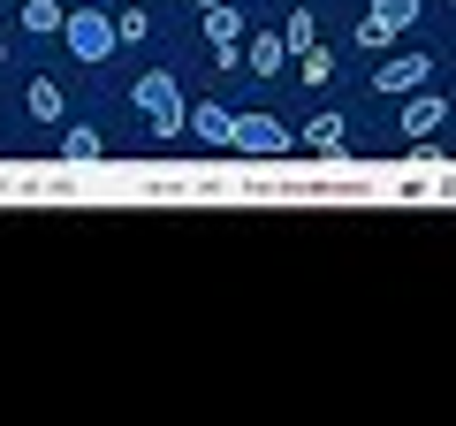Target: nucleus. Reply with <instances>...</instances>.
I'll return each mask as SVG.
<instances>
[{
    "label": "nucleus",
    "instance_id": "obj_17",
    "mask_svg": "<svg viewBox=\"0 0 456 426\" xmlns=\"http://www.w3.org/2000/svg\"><path fill=\"white\" fill-rule=\"evenodd\" d=\"M191 8H213V0H191Z\"/></svg>",
    "mask_w": 456,
    "mask_h": 426
},
{
    "label": "nucleus",
    "instance_id": "obj_5",
    "mask_svg": "<svg viewBox=\"0 0 456 426\" xmlns=\"http://www.w3.org/2000/svg\"><path fill=\"white\" fill-rule=\"evenodd\" d=\"M419 84H434V53L403 46V53H380V61H373V92L403 99V92H419Z\"/></svg>",
    "mask_w": 456,
    "mask_h": 426
},
{
    "label": "nucleus",
    "instance_id": "obj_14",
    "mask_svg": "<svg viewBox=\"0 0 456 426\" xmlns=\"http://www.w3.org/2000/svg\"><path fill=\"white\" fill-rule=\"evenodd\" d=\"M281 46H289V61H297L305 46H320V31H312V16H305V8H297V16L281 23Z\"/></svg>",
    "mask_w": 456,
    "mask_h": 426
},
{
    "label": "nucleus",
    "instance_id": "obj_6",
    "mask_svg": "<svg viewBox=\"0 0 456 426\" xmlns=\"http://www.w3.org/2000/svg\"><path fill=\"white\" fill-rule=\"evenodd\" d=\"M441 122H449V99L434 92V84H419V92H403V137L419 145V137H434Z\"/></svg>",
    "mask_w": 456,
    "mask_h": 426
},
{
    "label": "nucleus",
    "instance_id": "obj_1",
    "mask_svg": "<svg viewBox=\"0 0 456 426\" xmlns=\"http://www.w3.org/2000/svg\"><path fill=\"white\" fill-rule=\"evenodd\" d=\"M130 107L152 122V137H175L183 130V84L167 77V69H145V77L130 84Z\"/></svg>",
    "mask_w": 456,
    "mask_h": 426
},
{
    "label": "nucleus",
    "instance_id": "obj_16",
    "mask_svg": "<svg viewBox=\"0 0 456 426\" xmlns=\"http://www.w3.org/2000/svg\"><path fill=\"white\" fill-rule=\"evenodd\" d=\"M0 69H8V38H0Z\"/></svg>",
    "mask_w": 456,
    "mask_h": 426
},
{
    "label": "nucleus",
    "instance_id": "obj_13",
    "mask_svg": "<svg viewBox=\"0 0 456 426\" xmlns=\"http://www.w3.org/2000/svg\"><path fill=\"white\" fill-rule=\"evenodd\" d=\"M99 152H107V145H99V130H84V122H69V130H61V160H99Z\"/></svg>",
    "mask_w": 456,
    "mask_h": 426
},
{
    "label": "nucleus",
    "instance_id": "obj_12",
    "mask_svg": "<svg viewBox=\"0 0 456 426\" xmlns=\"http://www.w3.org/2000/svg\"><path fill=\"white\" fill-rule=\"evenodd\" d=\"M61 16H69V8H61V0H23V31H31V38H53V31H61Z\"/></svg>",
    "mask_w": 456,
    "mask_h": 426
},
{
    "label": "nucleus",
    "instance_id": "obj_9",
    "mask_svg": "<svg viewBox=\"0 0 456 426\" xmlns=\"http://www.w3.org/2000/svg\"><path fill=\"white\" fill-rule=\"evenodd\" d=\"M23 107H31V122H61V115H69V99H61V84H53V77H31V84H23Z\"/></svg>",
    "mask_w": 456,
    "mask_h": 426
},
{
    "label": "nucleus",
    "instance_id": "obj_8",
    "mask_svg": "<svg viewBox=\"0 0 456 426\" xmlns=\"http://www.w3.org/2000/svg\"><path fill=\"white\" fill-rule=\"evenodd\" d=\"M244 69H251V77H281V69H289L281 31H251V38H244Z\"/></svg>",
    "mask_w": 456,
    "mask_h": 426
},
{
    "label": "nucleus",
    "instance_id": "obj_11",
    "mask_svg": "<svg viewBox=\"0 0 456 426\" xmlns=\"http://www.w3.org/2000/svg\"><path fill=\"white\" fill-rule=\"evenodd\" d=\"M297 84H305V92H327V84H335V53L305 46V53H297Z\"/></svg>",
    "mask_w": 456,
    "mask_h": 426
},
{
    "label": "nucleus",
    "instance_id": "obj_3",
    "mask_svg": "<svg viewBox=\"0 0 456 426\" xmlns=\"http://www.w3.org/2000/svg\"><path fill=\"white\" fill-rule=\"evenodd\" d=\"M61 38H69L77 61H114V46H122V38H114V16H99V8H69Z\"/></svg>",
    "mask_w": 456,
    "mask_h": 426
},
{
    "label": "nucleus",
    "instance_id": "obj_2",
    "mask_svg": "<svg viewBox=\"0 0 456 426\" xmlns=\"http://www.w3.org/2000/svg\"><path fill=\"white\" fill-rule=\"evenodd\" d=\"M419 8H426V0H373V8L358 16V46H365V53H388L395 38L419 23Z\"/></svg>",
    "mask_w": 456,
    "mask_h": 426
},
{
    "label": "nucleus",
    "instance_id": "obj_15",
    "mask_svg": "<svg viewBox=\"0 0 456 426\" xmlns=\"http://www.w3.org/2000/svg\"><path fill=\"white\" fill-rule=\"evenodd\" d=\"M145 31H152V16H145V8H122V16H114V38H122V46H137Z\"/></svg>",
    "mask_w": 456,
    "mask_h": 426
},
{
    "label": "nucleus",
    "instance_id": "obj_4",
    "mask_svg": "<svg viewBox=\"0 0 456 426\" xmlns=\"http://www.w3.org/2000/svg\"><path fill=\"white\" fill-rule=\"evenodd\" d=\"M228 152L281 160V152H297V130H281V115H236V130H228Z\"/></svg>",
    "mask_w": 456,
    "mask_h": 426
},
{
    "label": "nucleus",
    "instance_id": "obj_7",
    "mask_svg": "<svg viewBox=\"0 0 456 426\" xmlns=\"http://www.w3.org/2000/svg\"><path fill=\"white\" fill-rule=\"evenodd\" d=\"M183 130H198V145L228 152V130H236V115H228L221 99H198V107H183Z\"/></svg>",
    "mask_w": 456,
    "mask_h": 426
},
{
    "label": "nucleus",
    "instance_id": "obj_18",
    "mask_svg": "<svg viewBox=\"0 0 456 426\" xmlns=\"http://www.w3.org/2000/svg\"><path fill=\"white\" fill-rule=\"evenodd\" d=\"M449 8H456V0H449Z\"/></svg>",
    "mask_w": 456,
    "mask_h": 426
},
{
    "label": "nucleus",
    "instance_id": "obj_10",
    "mask_svg": "<svg viewBox=\"0 0 456 426\" xmlns=\"http://www.w3.org/2000/svg\"><path fill=\"white\" fill-rule=\"evenodd\" d=\"M297 152H342V115H312L297 130Z\"/></svg>",
    "mask_w": 456,
    "mask_h": 426
}]
</instances>
